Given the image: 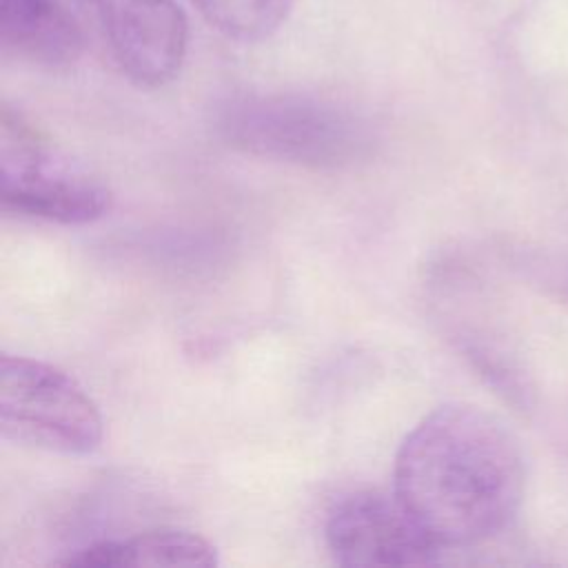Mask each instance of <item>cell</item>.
Segmentation results:
<instances>
[{
    "label": "cell",
    "mask_w": 568,
    "mask_h": 568,
    "mask_svg": "<svg viewBox=\"0 0 568 568\" xmlns=\"http://www.w3.org/2000/svg\"><path fill=\"white\" fill-rule=\"evenodd\" d=\"M60 564L82 568H211L217 566V550L197 532L182 528H158L126 539L93 541L64 557Z\"/></svg>",
    "instance_id": "obj_8"
},
{
    "label": "cell",
    "mask_w": 568,
    "mask_h": 568,
    "mask_svg": "<svg viewBox=\"0 0 568 568\" xmlns=\"http://www.w3.org/2000/svg\"><path fill=\"white\" fill-rule=\"evenodd\" d=\"M550 288L568 304V262H550Z\"/></svg>",
    "instance_id": "obj_10"
},
{
    "label": "cell",
    "mask_w": 568,
    "mask_h": 568,
    "mask_svg": "<svg viewBox=\"0 0 568 568\" xmlns=\"http://www.w3.org/2000/svg\"><path fill=\"white\" fill-rule=\"evenodd\" d=\"M326 546L339 566H430L444 550L397 495L359 490L339 499L326 519Z\"/></svg>",
    "instance_id": "obj_6"
},
{
    "label": "cell",
    "mask_w": 568,
    "mask_h": 568,
    "mask_svg": "<svg viewBox=\"0 0 568 568\" xmlns=\"http://www.w3.org/2000/svg\"><path fill=\"white\" fill-rule=\"evenodd\" d=\"M395 495L442 548L504 532L524 499L526 459L515 433L473 404H444L399 444Z\"/></svg>",
    "instance_id": "obj_1"
},
{
    "label": "cell",
    "mask_w": 568,
    "mask_h": 568,
    "mask_svg": "<svg viewBox=\"0 0 568 568\" xmlns=\"http://www.w3.org/2000/svg\"><path fill=\"white\" fill-rule=\"evenodd\" d=\"M135 87L158 89L182 69L189 22L175 0H69Z\"/></svg>",
    "instance_id": "obj_5"
},
{
    "label": "cell",
    "mask_w": 568,
    "mask_h": 568,
    "mask_svg": "<svg viewBox=\"0 0 568 568\" xmlns=\"http://www.w3.org/2000/svg\"><path fill=\"white\" fill-rule=\"evenodd\" d=\"M217 133L231 146L311 169H342L371 155L368 124L346 106L297 93H253L222 104Z\"/></svg>",
    "instance_id": "obj_2"
},
{
    "label": "cell",
    "mask_w": 568,
    "mask_h": 568,
    "mask_svg": "<svg viewBox=\"0 0 568 568\" xmlns=\"http://www.w3.org/2000/svg\"><path fill=\"white\" fill-rule=\"evenodd\" d=\"M222 36L237 42H262L288 18L295 0H189Z\"/></svg>",
    "instance_id": "obj_9"
},
{
    "label": "cell",
    "mask_w": 568,
    "mask_h": 568,
    "mask_svg": "<svg viewBox=\"0 0 568 568\" xmlns=\"http://www.w3.org/2000/svg\"><path fill=\"white\" fill-rule=\"evenodd\" d=\"M0 202L4 211L58 224H89L111 209L109 186L58 151L20 111L2 104Z\"/></svg>",
    "instance_id": "obj_3"
},
{
    "label": "cell",
    "mask_w": 568,
    "mask_h": 568,
    "mask_svg": "<svg viewBox=\"0 0 568 568\" xmlns=\"http://www.w3.org/2000/svg\"><path fill=\"white\" fill-rule=\"evenodd\" d=\"M82 29L62 0H0V47L20 62L58 71L82 53Z\"/></svg>",
    "instance_id": "obj_7"
},
{
    "label": "cell",
    "mask_w": 568,
    "mask_h": 568,
    "mask_svg": "<svg viewBox=\"0 0 568 568\" xmlns=\"http://www.w3.org/2000/svg\"><path fill=\"white\" fill-rule=\"evenodd\" d=\"M0 433L20 446L89 455L102 444L104 422L71 375L40 359L2 353Z\"/></svg>",
    "instance_id": "obj_4"
}]
</instances>
